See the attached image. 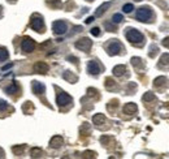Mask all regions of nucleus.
<instances>
[{
  "label": "nucleus",
  "instance_id": "obj_1",
  "mask_svg": "<svg viewBox=\"0 0 169 159\" xmlns=\"http://www.w3.org/2000/svg\"><path fill=\"white\" fill-rule=\"evenodd\" d=\"M126 39L130 43H134V44H139L143 42V35L141 31H138L137 29H128L126 31Z\"/></svg>",
  "mask_w": 169,
  "mask_h": 159
},
{
  "label": "nucleus",
  "instance_id": "obj_2",
  "mask_svg": "<svg viewBox=\"0 0 169 159\" xmlns=\"http://www.w3.org/2000/svg\"><path fill=\"white\" fill-rule=\"evenodd\" d=\"M152 17V11L148 7H142L137 11V18L142 22H150Z\"/></svg>",
  "mask_w": 169,
  "mask_h": 159
},
{
  "label": "nucleus",
  "instance_id": "obj_3",
  "mask_svg": "<svg viewBox=\"0 0 169 159\" xmlns=\"http://www.w3.org/2000/svg\"><path fill=\"white\" fill-rule=\"evenodd\" d=\"M30 26L33 28L35 31H43L44 29V22H43V18L39 15H34L31 17V21H30Z\"/></svg>",
  "mask_w": 169,
  "mask_h": 159
},
{
  "label": "nucleus",
  "instance_id": "obj_4",
  "mask_svg": "<svg viewBox=\"0 0 169 159\" xmlns=\"http://www.w3.org/2000/svg\"><path fill=\"white\" fill-rule=\"evenodd\" d=\"M107 51L109 55H118L122 51V44L117 39H113L112 42H109V44L107 46Z\"/></svg>",
  "mask_w": 169,
  "mask_h": 159
},
{
  "label": "nucleus",
  "instance_id": "obj_5",
  "mask_svg": "<svg viewBox=\"0 0 169 159\" xmlns=\"http://www.w3.org/2000/svg\"><path fill=\"white\" fill-rule=\"evenodd\" d=\"M56 103H57L60 107H64L66 104L72 103V97L66 93H59L57 97H56Z\"/></svg>",
  "mask_w": 169,
  "mask_h": 159
},
{
  "label": "nucleus",
  "instance_id": "obj_6",
  "mask_svg": "<svg viewBox=\"0 0 169 159\" xmlns=\"http://www.w3.org/2000/svg\"><path fill=\"white\" fill-rule=\"evenodd\" d=\"M92 46V42L89 39V38H81L79 41L76 42V47L81 51H85V52H87Z\"/></svg>",
  "mask_w": 169,
  "mask_h": 159
},
{
  "label": "nucleus",
  "instance_id": "obj_7",
  "mask_svg": "<svg viewBox=\"0 0 169 159\" xmlns=\"http://www.w3.org/2000/svg\"><path fill=\"white\" fill-rule=\"evenodd\" d=\"M21 48H22L23 52H31V51H34V48H35V43L31 38L26 37V38H23L22 39Z\"/></svg>",
  "mask_w": 169,
  "mask_h": 159
},
{
  "label": "nucleus",
  "instance_id": "obj_8",
  "mask_svg": "<svg viewBox=\"0 0 169 159\" xmlns=\"http://www.w3.org/2000/svg\"><path fill=\"white\" fill-rule=\"evenodd\" d=\"M87 72H89L90 74H92V76H96V74H99L100 72H102V68H100L99 63H96L95 60H90L89 63H87Z\"/></svg>",
  "mask_w": 169,
  "mask_h": 159
},
{
  "label": "nucleus",
  "instance_id": "obj_9",
  "mask_svg": "<svg viewBox=\"0 0 169 159\" xmlns=\"http://www.w3.org/2000/svg\"><path fill=\"white\" fill-rule=\"evenodd\" d=\"M52 29H53V33L55 34L61 35V34H64L65 31H66L68 26H66V24L64 21H55L53 25H52Z\"/></svg>",
  "mask_w": 169,
  "mask_h": 159
},
{
  "label": "nucleus",
  "instance_id": "obj_10",
  "mask_svg": "<svg viewBox=\"0 0 169 159\" xmlns=\"http://www.w3.org/2000/svg\"><path fill=\"white\" fill-rule=\"evenodd\" d=\"M33 91L35 93V94H38V95H40V94H43L46 91V86L42 84V82H39V81H34L33 82Z\"/></svg>",
  "mask_w": 169,
  "mask_h": 159
},
{
  "label": "nucleus",
  "instance_id": "obj_11",
  "mask_svg": "<svg viewBox=\"0 0 169 159\" xmlns=\"http://www.w3.org/2000/svg\"><path fill=\"white\" fill-rule=\"evenodd\" d=\"M34 69H35V72H38V73H47L48 72V65L44 61H38L34 65Z\"/></svg>",
  "mask_w": 169,
  "mask_h": 159
},
{
  "label": "nucleus",
  "instance_id": "obj_12",
  "mask_svg": "<svg viewBox=\"0 0 169 159\" xmlns=\"http://www.w3.org/2000/svg\"><path fill=\"white\" fill-rule=\"evenodd\" d=\"M62 137L61 136H55V137H52L51 138V141H49V145H51V148H53V149H59L60 146L62 145Z\"/></svg>",
  "mask_w": 169,
  "mask_h": 159
},
{
  "label": "nucleus",
  "instance_id": "obj_13",
  "mask_svg": "<svg viewBox=\"0 0 169 159\" xmlns=\"http://www.w3.org/2000/svg\"><path fill=\"white\" fill-rule=\"evenodd\" d=\"M137 110H138V107H137L135 103H126L124 106V112L128 113V115H131V113L137 112Z\"/></svg>",
  "mask_w": 169,
  "mask_h": 159
},
{
  "label": "nucleus",
  "instance_id": "obj_14",
  "mask_svg": "<svg viewBox=\"0 0 169 159\" xmlns=\"http://www.w3.org/2000/svg\"><path fill=\"white\" fill-rule=\"evenodd\" d=\"M92 123L96 124V125L104 124L105 123V116L103 115V113H96V115H94V117H92Z\"/></svg>",
  "mask_w": 169,
  "mask_h": 159
},
{
  "label": "nucleus",
  "instance_id": "obj_15",
  "mask_svg": "<svg viewBox=\"0 0 169 159\" xmlns=\"http://www.w3.org/2000/svg\"><path fill=\"white\" fill-rule=\"evenodd\" d=\"M125 72H126V67L125 65H116L115 68H113V74L115 76H117V77H120V76H122Z\"/></svg>",
  "mask_w": 169,
  "mask_h": 159
},
{
  "label": "nucleus",
  "instance_id": "obj_16",
  "mask_svg": "<svg viewBox=\"0 0 169 159\" xmlns=\"http://www.w3.org/2000/svg\"><path fill=\"white\" fill-rule=\"evenodd\" d=\"M165 82H168V80L164 77V76H160V77H158V78L154 80V85H155L156 87H160V86H163V85H165Z\"/></svg>",
  "mask_w": 169,
  "mask_h": 159
},
{
  "label": "nucleus",
  "instance_id": "obj_17",
  "mask_svg": "<svg viewBox=\"0 0 169 159\" xmlns=\"http://www.w3.org/2000/svg\"><path fill=\"white\" fill-rule=\"evenodd\" d=\"M8 56H9L8 50H7V48H4V47H0V63H3V61L7 60V59H8Z\"/></svg>",
  "mask_w": 169,
  "mask_h": 159
},
{
  "label": "nucleus",
  "instance_id": "obj_18",
  "mask_svg": "<svg viewBox=\"0 0 169 159\" xmlns=\"http://www.w3.org/2000/svg\"><path fill=\"white\" fill-rule=\"evenodd\" d=\"M64 78H65V80H68L69 82H72V84H74V82L77 81V76H74L72 72L66 71V72L64 73Z\"/></svg>",
  "mask_w": 169,
  "mask_h": 159
},
{
  "label": "nucleus",
  "instance_id": "obj_19",
  "mask_svg": "<svg viewBox=\"0 0 169 159\" xmlns=\"http://www.w3.org/2000/svg\"><path fill=\"white\" fill-rule=\"evenodd\" d=\"M5 91H7L8 94H15L17 91H20V87H18L17 84H12L11 86H8L7 89H5Z\"/></svg>",
  "mask_w": 169,
  "mask_h": 159
},
{
  "label": "nucleus",
  "instance_id": "obj_20",
  "mask_svg": "<svg viewBox=\"0 0 169 159\" xmlns=\"http://www.w3.org/2000/svg\"><path fill=\"white\" fill-rule=\"evenodd\" d=\"M109 5H111V3H104L103 5H100V7L98 8V11H96V16H102L105 11H107V8H109Z\"/></svg>",
  "mask_w": 169,
  "mask_h": 159
},
{
  "label": "nucleus",
  "instance_id": "obj_21",
  "mask_svg": "<svg viewBox=\"0 0 169 159\" xmlns=\"http://www.w3.org/2000/svg\"><path fill=\"white\" fill-rule=\"evenodd\" d=\"M143 100H145V102H152V100H155V94L151 93V91L146 93L145 95H143Z\"/></svg>",
  "mask_w": 169,
  "mask_h": 159
},
{
  "label": "nucleus",
  "instance_id": "obj_22",
  "mask_svg": "<svg viewBox=\"0 0 169 159\" xmlns=\"http://www.w3.org/2000/svg\"><path fill=\"white\" fill-rule=\"evenodd\" d=\"M169 64V54L161 55L160 58V65H168Z\"/></svg>",
  "mask_w": 169,
  "mask_h": 159
},
{
  "label": "nucleus",
  "instance_id": "obj_23",
  "mask_svg": "<svg viewBox=\"0 0 169 159\" xmlns=\"http://www.w3.org/2000/svg\"><path fill=\"white\" fill-rule=\"evenodd\" d=\"M131 64H133L134 67H137V68L143 67V63H142V60L139 58H133V59H131Z\"/></svg>",
  "mask_w": 169,
  "mask_h": 159
},
{
  "label": "nucleus",
  "instance_id": "obj_24",
  "mask_svg": "<svg viewBox=\"0 0 169 159\" xmlns=\"http://www.w3.org/2000/svg\"><path fill=\"white\" fill-rule=\"evenodd\" d=\"M105 87L109 89V90H111V89H113V87H116L115 81L112 78H107V80H105Z\"/></svg>",
  "mask_w": 169,
  "mask_h": 159
},
{
  "label": "nucleus",
  "instance_id": "obj_25",
  "mask_svg": "<svg viewBox=\"0 0 169 159\" xmlns=\"http://www.w3.org/2000/svg\"><path fill=\"white\" fill-rule=\"evenodd\" d=\"M122 20H124V17H122V15H120V13H116V15H113V17H112V22H115V24L121 22Z\"/></svg>",
  "mask_w": 169,
  "mask_h": 159
},
{
  "label": "nucleus",
  "instance_id": "obj_26",
  "mask_svg": "<svg viewBox=\"0 0 169 159\" xmlns=\"http://www.w3.org/2000/svg\"><path fill=\"white\" fill-rule=\"evenodd\" d=\"M134 9V7H133V4H125L124 7H122V11L125 12V13H130L131 11Z\"/></svg>",
  "mask_w": 169,
  "mask_h": 159
},
{
  "label": "nucleus",
  "instance_id": "obj_27",
  "mask_svg": "<svg viewBox=\"0 0 169 159\" xmlns=\"http://www.w3.org/2000/svg\"><path fill=\"white\" fill-rule=\"evenodd\" d=\"M8 108V102H5L3 99H0V112H3Z\"/></svg>",
  "mask_w": 169,
  "mask_h": 159
},
{
  "label": "nucleus",
  "instance_id": "obj_28",
  "mask_svg": "<svg viewBox=\"0 0 169 159\" xmlns=\"http://www.w3.org/2000/svg\"><path fill=\"white\" fill-rule=\"evenodd\" d=\"M23 149H25L23 145H22V146H18V148H17V146H15V148H13V151L16 152V155H20L21 152L23 151Z\"/></svg>",
  "mask_w": 169,
  "mask_h": 159
},
{
  "label": "nucleus",
  "instance_id": "obj_29",
  "mask_svg": "<svg viewBox=\"0 0 169 159\" xmlns=\"http://www.w3.org/2000/svg\"><path fill=\"white\" fill-rule=\"evenodd\" d=\"M158 51H159L158 47H156V46H152L151 48H150V56H151V58H154V56L158 54Z\"/></svg>",
  "mask_w": 169,
  "mask_h": 159
},
{
  "label": "nucleus",
  "instance_id": "obj_30",
  "mask_svg": "<svg viewBox=\"0 0 169 159\" xmlns=\"http://www.w3.org/2000/svg\"><path fill=\"white\" fill-rule=\"evenodd\" d=\"M40 154H42V150L40 149H33L31 150V157H40Z\"/></svg>",
  "mask_w": 169,
  "mask_h": 159
},
{
  "label": "nucleus",
  "instance_id": "obj_31",
  "mask_svg": "<svg viewBox=\"0 0 169 159\" xmlns=\"http://www.w3.org/2000/svg\"><path fill=\"white\" fill-rule=\"evenodd\" d=\"M91 34H92L94 37L100 35V29H99V28H94V29H91Z\"/></svg>",
  "mask_w": 169,
  "mask_h": 159
},
{
  "label": "nucleus",
  "instance_id": "obj_32",
  "mask_svg": "<svg viewBox=\"0 0 169 159\" xmlns=\"http://www.w3.org/2000/svg\"><path fill=\"white\" fill-rule=\"evenodd\" d=\"M105 28L108 29V31H115L116 30V28L112 24H109V22H105Z\"/></svg>",
  "mask_w": 169,
  "mask_h": 159
},
{
  "label": "nucleus",
  "instance_id": "obj_33",
  "mask_svg": "<svg viewBox=\"0 0 169 159\" xmlns=\"http://www.w3.org/2000/svg\"><path fill=\"white\" fill-rule=\"evenodd\" d=\"M87 91H89V94H90V95H94V97H98V94H96L98 91L95 90V89H89V90H87Z\"/></svg>",
  "mask_w": 169,
  "mask_h": 159
},
{
  "label": "nucleus",
  "instance_id": "obj_34",
  "mask_svg": "<svg viewBox=\"0 0 169 159\" xmlns=\"http://www.w3.org/2000/svg\"><path fill=\"white\" fill-rule=\"evenodd\" d=\"M163 46H164V47H169V37L163 39Z\"/></svg>",
  "mask_w": 169,
  "mask_h": 159
},
{
  "label": "nucleus",
  "instance_id": "obj_35",
  "mask_svg": "<svg viewBox=\"0 0 169 159\" xmlns=\"http://www.w3.org/2000/svg\"><path fill=\"white\" fill-rule=\"evenodd\" d=\"M92 21H94V17H89V18L86 20V24H90V22H92Z\"/></svg>",
  "mask_w": 169,
  "mask_h": 159
},
{
  "label": "nucleus",
  "instance_id": "obj_36",
  "mask_svg": "<svg viewBox=\"0 0 169 159\" xmlns=\"http://www.w3.org/2000/svg\"><path fill=\"white\" fill-rule=\"evenodd\" d=\"M2 17H3V8L0 7V18H2Z\"/></svg>",
  "mask_w": 169,
  "mask_h": 159
},
{
  "label": "nucleus",
  "instance_id": "obj_37",
  "mask_svg": "<svg viewBox=\"0 0 169 159\" xmlns=\"http://www.w3.org/2000/svg\"><path fill=\"white\" fill-rule=\"evenodd\" d=\"M3 155H4V151H3V150H2V149H0V158H2V157H3Z\"/></svg>",
  "mask_w": 169,
  "mask_h": 159
},
{
  "label": "nucleus",
  "instance_id": "obj_38",
  "mask_svg": "<svg viewBox=\"0 0 169 159\" xmlns=\"http://www.w3.org/2000/svg\"><path fill=\"white\" fill-rule=\"evenodd\" d=\"M16 2V0H9V3H15Z\"/></svg>",
  "mask_w": 169,
  "mask_h": 159
},
{
  "label": "nucleus",
  "instance_id": "obj_39",
  "mask_svg": "<svg viewBox=\"0 0 169 159\" xmlns=\"http://www.w3.org/2000/svg\"><path fill=\"white\" fill-rule=\"evenodd\" d=\"M137 2H141V0H137Z\"/></svg>",
  "mask_w": 169,
  "mask_h": 159
},
{
  "label": "nucleus",
  "instance_id": "obj_40",
  "mask_svg": "<svg viewBox=\"0 0 169 159\" xmlns=\"http://www.w3.org/2000/svg\"><path fill=\"white\" fill-rule=\"evenodd\" d=\"M89 2H92V0H89Z\"/></svg>",
  "mask_w": 169,
  "mask_h": 159
}]
</instances>
